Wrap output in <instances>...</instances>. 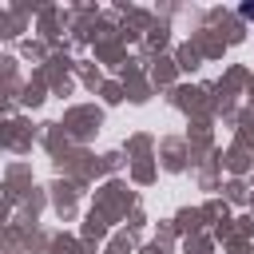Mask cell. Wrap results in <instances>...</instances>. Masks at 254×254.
Wrapping results in <instances>:
<instances>
[{
  "label": "cell",
  "instance_id": "cell-1",
  "mask_svg": "<svg viewBox=\"0 0 254 254\" xmlns=\"http://www.w3.org/2000/svg\"><path fill=\"white\" fill-rule=\"evenodd\" d=\"M242 16H246V20H254V4H242Z\"/></svg>",
  "mask_w": 254,
  "mask_h": 254
}]
</instances>
